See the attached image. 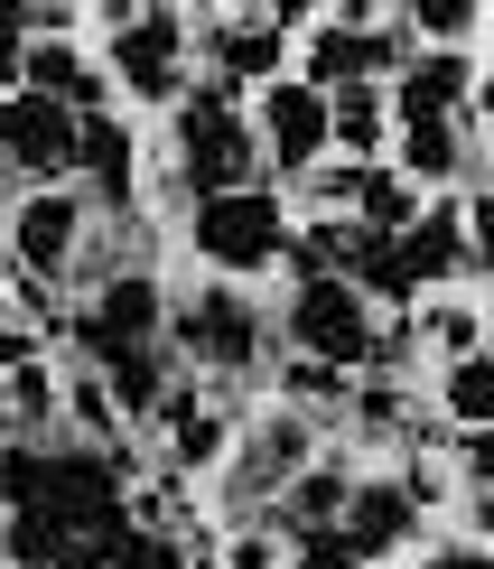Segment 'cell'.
<instances>
[{"instance_id": "obj_1", "label": "cell", "mask_w": 494, "mask_h": 569, "mask_svg": "<svg viewBox=\"0 0 494 569\" xmlns=\"http://www.w3.org/2000/svg\"><path fill=\"white\" fill-rule=\"evenodd\" d=\"M178 178L186 197H243V187H262V140L243 122V93L233 84H186L178 93Z\"/></svg>"}, {"instance_id": "obj_2", "label": "cell", "mask_w": 494, "mask_h": 569, "mask_svg": "<svg viewBox=\"0 0 494 569\" xmlns=\"http://www.w3.org/2000/svg\"><path fill=\"white\" fill-rule=\"evenodd\" d=\"M186 243L196 262H215V280H252V271H280V243H290V206L271 187H243V197H205L186 216Z\"/></svg>"}, {"instance_id": "obj_3", "label": "cell", "mask_w": 494, "mask_h": 569, "mask_svg": "<svg viewBox=\"0 0 494 569\" xmlns=\"http://www.w3.org/2000/svg\"><path fill=\"white\" fill-rule=\"evenodd\" d=\"M112 84L131 93V103H178L186 93V10H131L122 29H112Z\"/></svg>"}, {"instance_id": "obj_4", "label": "cell", "mask_w": 494, "mask_h": 569, "mask_svg": "<svg viewBox=\"0 0 494 569\" xmlns=\"http://www.w3.org/2000/svg\"><path fill=\"white\" fill-rule=\"evenodd\" d=\"M169 318H178V346L196 355V365H215V373H252L262 365V308L233 290V280H205V290L178 299Z\"/></svg>"}, {"instance_id": "obj_5", "label": "cell", "mask_w": 494, "mask_h": 569, "mask_svg": "<svg viewBox=\"0 0 494 569\" xmlns=\"http://www.w3.org/2000/svg\"><path fill=\"white\" fill-rule=\"evenodd\" d=\"M364 346H373V308L345 290L336 271L326 280H299L290 290V355H309V365H364Z\"/></svg>"}, {"instance_id": "obj_6", "label": "cell", "mask_w": 494, "mask_h": 569, "mask_svg": "<svg viewBox=\"0 0 494 569\" xmlns=\"http://www.w3.org/2000/svg\"><path fill=\"white\" fill-rule=\"evenodd\" d=\"M75 197L84 216H131L140 206V140L122 112H75Z\"/></svg>"}, {"instance_id": "obj_7", "label": "cell", "mask_w": 494, "mask_h": 569, "mask_svg": "<svg viewBox=\"0 0 494 569\" xmlns=\"http://www.w3.org/2000/svg\"><path fill=\"white\" fill-rule=\"evenodd\" d=\"M84 233H93V216H84L75 187H29V197L10 206V252H19V271H38V280L75 271Z\"/></svg>"}, {"instance_id": "obj_8", "label": "cell", "mask_w": 494, "mask_h": 569, "mask_svg": "<svg viewBox=\"0 0 494 569\" xmlns=\"http://www.w3.org/2000/svg\"><path fill=\"white\" fill-rule=\"evenodd\" d=\"M0 169L38 178V187L75 178V112L38 103V93H0Z\"/></svg>"}, {"instance_id": "obj_9", "label": "cell", "mask_w": 494, "mask_h": 569, "mask_svg": "<svg viewBox=\"0 0 494 569\" xmlns=\"http://www.w3.org/2000/svg\"><path fill=\"white\" fill-rule=\"evenodd\" d=\"M383 66H402V19L364 29V19H309V93H336V84H383Z\"/></svg>"}, {"instance_id": "obj_10", "label": "cell", "mask_w": 494, "mask_h": 569, "mask_svg": "<svg viewBox=\"0 0 494 569\" xmlns=\"http://www.w3.org/2000/svg\"><path fill=\"white\" fill-rule=\"evenodd\" d=\"M252 140H271V169L280 178H309V169H326V93H309L299 76H280V84H262V112H252Z\"/></svg>"}, {"instance_id": "obj_11", "label": "cell", "mask_w": 494, "mask_h": 569, "mask_svg": "<svg viewBox=\"0 0 494 569\" xmlns=\"http://www.w3.org/2000/svg\"><path fill=\"white\" fill-rule=\"evenodd\" d=\"M392 252H402V280H411V290H448V280H485V262L466 252V206H457V197H430Z\"/></svg>"}, {"instance_id": "obj_12", "label": "cell", "mask_w": 494, "mask_h": 569, "mask_svg": "<svg viewBox=\"0 0 494 569\" xmlns=\"http://www.w3.org/2000/svg\"><path fill=\"white\" fill-rule=\"evenodd\" d=\"M299 467H309V411H262L252 430H233V486H243V505H271Z\"/></svg>"}, {"instance_id": "obj_13", "label": "cell", "mask_w": 494, "mask_h": 569, "mask_svg": "<svg viewBox=\"0 0 494 569\" xmlns=\"http://www.w3.org/2000/svg\"><path fill=\"white\" fill-rule=\"evenodd\" d=\"M457 103H476V57L466 47H430V57L392 66V122H457Z\"/></svg>"}, {"instance_id": "obj_14", "label": "cell", "mask_w": 494, "mask_h": 569, "mask_svg": "<svg viewBox=\"0 0 494 569\" xmlns=\"http://www.w3.org/2000/svg\"><path fill=\"white\" fill-rule=\"evenodd\" d=\"M336 532L355 541V560L373 569V560H392V551L420 532V505H411L392 477H383V486H355V495H345V513H336Z\"/></svg>"}, {"instance_id": "obj_15", "label": "cell", "mask_w": 494, "mask_h": 569, "mask_svg": "<svg viewBox=\"0 0 494 569\" xmlns=\"http://www.w3.org/2000/svg\"><path fill=\"white\" fill-rule=\"evenodd\" d=\"M84 318L103 327L112 346H150V337H159V318H169V290H159V271H112V280H103V299H93Z\"/></svg>"}, {"instance_id": "obj_16", "label": "cell", "mask_w": 494, "mask_h": 569, "mask_svg": "<svg viewBox=\"0 0 494 569\" xmlns=\"http://www.w3.org/2000/svg\"><path fill=\"white\" fill-rule=\"evenodd\" d=\"M383 84H336L326 93V150H345V169H383Z\"/></svg>"}, {"instance_id": "obj_17", "label": "cell", "mask_w": 494, "mask_h": 569, "mask_svg": "<svg viewBox=\"0 0 494 569\" xmlns=\"http://www.w3.org/2000/svg\"><path fill=\"white\" fill-rule=\"evenodd\" d=\"M457 169H476V140L457 122H402V178L411 187H448Z\"/></svg>"}, {"instance_id": "obj_18", "label": "cell", "mask_w": 494, "mask_h": 569, "mask_svg": "<svg viewBox=\"0 0 494 569\" xmlns=\"http://www.w3.org/2000/svg\"><path fill=\"white\" fill-rule=\"evenodd\" d=\"M103 392H112L122 420H150L159 392H169V355H159V346H112L103 355Z\"/></svg>"}, {"instance_id": "obj_19", "label": "cell", "mask_w": 494, "mask_h": 569, "mask_svg": "<svg viewBox=\"0 0 494 569\" xmlns=\"http://www.w3.org/2000/svg\"><path fill=\"white\" fill-rule=\"evenodd\" d=\"M420 206H430V197H420L402 169H364V187H355V206H345V216H355V233H383V243H402Z\"/></svg>"}, {"instance_id": "obj_20", "label": "cell", "mask_w": 494, "mask_h": 569, "mask_svg": "<svg viewBox=\"0 0 494 569\" xmlns=\"http://www.w3.org/2000/svg\"><path fill=\"white\" fill-rule=\"evenodd\" d=\"M345 495H355L345 467H299L271 505H280V523H290V532H317V523H336V513H345Z\"/></svg>"}, {"instance_id": "obj_21", "label": "cell", "mask_w": 494, "mask_h": 569, "mask_svg": "<svg viewBox=\"0 0 494 569\" xmlns=\"http://www.w3.org/2000/svg\"><path fill=\"white\" fill-rule=\"evenodd\" d=\"M411 337H430L448 365H457V355H485V308H476V299H430Z\"/></svg>"}, {"instance_id": "obj_22", "label": "cell", "mask_w": 494, "mask_h": 569, "mask_svg": "<svg viewBox=\"0 0 494 569\" xmlns=\"http://www.w3.org/2000/svg\"><path fill=\"white\" fill-rule=\"evenodd\" d=\"M438 401H448L457 430H485V420H494V365H485V355H457V365L438 373Z\"/></svg>"}, {"instance_id": "obj_23", "label": "cell", "mask_w": 494, "mask_h": 569, "mask_svg": "<svg viewBox=\"0 0 494 569\" xmlns=\"http://www.w3.org/2000/svg\"><path fill=\"white\" fill-rule=\"evenodd\" d=\"M0 513H47V448L38 439L0 448Z\"/></svg>"}, {"instance_id": "obj_24", "label": "cell", "mask_w": 494, "mask_h": 569, "mask_svg": "<svg viewBox=\"0 0 494 569\" xmlns=\"http://www.w3.org/2000/svg\"><path fill=\"white\" fill-rule=\"evenodd\" d=\"M57 551H65L57 513H10V523H0V560L10 569H57Z\"/></svg>"}, {"instance_id": "obj_25", "label": "cell", "mask_w": 494, "mask_h": 569, "mask_svg": "<svg viewBox=\"0 0 494 569\" xmlns=\"http://www.w3.org/2000/svg\"><path fill=\"white\" fill-rule=\"evenodd\" d=\"M0 411H10V420H57V373H47L38 355L10 365V373H0Z\"/></svg>"}, {"instance_id": "obj_26", "label": "cell", "mask_w": 494, "mask_h": 569, "mask_svg": "<svg viewBox=\"0 0 494 569\" xmlns=\"http://www.w3.org/2000/svg\"><path fill=\"white\" fill-rule=\"evenodd\" d=\"M402 29L438 38V47H466V38L485 29V10H476V0H420V10H402Z\"/></svg>"}, {"instance_id": "obj_27", "label": "cell", "mask_w": 494, "mask_h": 569, "mask_svg": "<svg viewBox=\"0 0 494 569\" xmlns=\"http://www.w3.org/2000/svg\"><path fill=\"white\" fill-rule=\"evenodd\" d=\"M112 569H196V560H186L178 532H131V523H122V541H112Z\"/></svg>"}, {"instance_id": "obj_28", "label": "cell", "mask_w": 494, "mask_h": 569, "mask_svg": "<svg viewBox=\"0 0 494 569\" xmlns=\"http://www.w3.org/2000/svg\"><path fill=\"white\" fill-rule=\"evenodd\" d=\"M280 392H290V401H326V411H336V401H345V373H336V365H309V355H290V365H280Z\"/></svg>"}, {"instance_id": "obj_29", "label": "cell", "mask_w": 494, "mask_h": 569, "mask_svg": "<svg viewBox=\"0 0 494 569\" xmlns=\"http://www.w3.org/2000/svg\"><path fill=\"white\" fill-rule=\"evenodd\" d=\"M355 187H364V169H345V159H336V169H309V197L317 206H355Z\"/></svg>"}, {"instance_id": "obj_30", "label": "cell", "mask_w": 494, "mask_h": 569, "mask_svg": "<svg viewBox=\"0 0 494 569\" xmlns=\"http://www.w3.org/2000/svg\"><path fill=\"white\" fill-rule=\"evenodd\" d=\"M420 569H494V551H485V541H438Z\"/></svg>"}, {"instance_id": "obj_31", "label": "cell", "mask_w": 494, "mask_h": 569, "mask_svg": "<svg viewBox=\"0 0 494 569\" xmlns=\"http://www.w3.org/2000/svg\"><path fill=\"white\" fill-rule=\"evenodd\" d=\"M233 569H280V541L271 532H243V541H233Z\"/></svg>"}, {"instance_id": "obj_32", "label": "cell", "mask_w": 494, "mask_h": 569, "mask_svg": "<svg viewBox=\"0 0 494 569\" xmlns=\"http://www.w3.org/2000/svg\"><path fill=\"white\" fill-rule=\"evenodd\" d=\"M0 38H29V0H0Z\"/></svg>"}]
</instances>
